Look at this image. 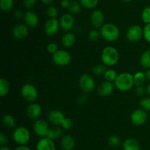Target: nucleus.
Masks as SVG:
<instances>
[{"instance_id":"nucleus-46","label":"nucleus","mask_w":150,"mask_h":150,"mask_svg":"<svg viewBox=\"0 0 150 150\" xmlns=\"http://www.w3.org/2000/svg\"><path fill=\"white\" fill-rule=\"evenodd\" d=\"M70 0H62L61 1V6L63 8H68L69 5H70Z\"/></svg>"},{"instance_id":"nucleus-53","label":"nucleus","mask_w":150,"mask_h":150,"mask_svg":"<svg viewBox=\"0 0 150 150\" xmlns=\"http://www.w3.org/2000/svg\"></svg>"},{"instance_id":"nucleus-16","label":"nucleus","mask_w":150,"mask_h":150,"mask_svg":"<svg viewBox=\"0 0 150 150\" xmlns=\"http://www.w3.org/2000/svg\"><path fill=\"white\" fill-rule=\"evenodd\" d=\"M42 113V107L38 103L31 102L26 109V114L27 116L31 119L37 120L40 118Z\"/></svg>"},{"instance_id":"nucleus-3","label":"nucleus","mask_w":150,"mask_h":150,"mask_svg":"<svg viewBox=\"0 0 150 150\" xmlns=\"http://www.w3.org/2000/svg\"><path fill=\"white\" fill-rule=\"evenodd\" d=\"M100 35L108 42H114L120 38V32L118 26L111 23H105L100 29Z\"/></svg>"},{"instance_id":"nucleus-43","label":"nucleus","mask_w":150,"mask_h":150,"mask_svg":"<svg viewBox=\"0 0 150 150\" xmlns=\"http://www.w3.org/2000/svg\"><path fill=\"white\" fill-rule=\"evenodd\" d=\"M145 92H146V89L144 88L143 85H142V86H137V88L136 89V93L138 96H143L145 94Z\"/></svg>"},{"instance_id":"nucleus-26","label":"nucleus","mask_w":150,"mask_h":150,"mask_svg":"<svg viewBox=\"0 0 150 150\" xmlns=\"http://www.w3.org/2000/svg\"><path fill=\"white\" fill-rule=\"evenodd\" d=\"M134 78V83L136 86H142L146 81V77L145 73L142 71H137L133 74Z\"/></svg>"},{"instance_id":"nucleus-6","label":"nucleus","mask_w":150,"mask_h":150,"mask_svg":"<svg viewBox=\"0 0 150 150\" xmlns=\"http://www.w3.org/2000/svg\"><path fill=\"white\" fill-rule=\"evenodd\" d=\"M52 60L56 65L59 66H67L71 61V55L64 49H59L53 54Z\"/></svg>"},{"instance_id":"nucleus-28","label":"nucleus","mask_w":150,"mask_h":150,"mask_svg":"<svg viewBox=\"0 0 150 150\" xmlns=\"http://www.w3.org/2000/svg\"><path fill=\"white\" fill-rule=\"evenodd\" d=\"M67 10H68V13L72 15L79 14L81 10V4L76 1H70Z\"/></svg>"},{"instance_id":"nucleus-40","label":"nucleus","mask_w":150,"mask_h":150,"mask_svg":"<svg viewBox=\"0 0 150 150\" xmlns=\"http://www.w3.org/2000/svg\"><path fill=\"white\" fill-rule=\"evenodd\" d=\"M144 32V38L146 40V42L150 44V24H146L143 28Z\"/></svg>"},{"instance_id":"nucleus-25","label":"nucleus","mask_w":150,"mask_h":150,"mask_svg":"<svg viewBox=\"0 0 150 150\" xmlns=\"http://www.w3.org/2000/svg\"><path fill=\"white\" fill-rule=\"evenodd\" d=\"M2 124L7 129L14 128L16 124V121L14 116L10 114H6L2 118Z\"/></svg>"},{"instance_id":"nucleus-30","label":"nucleus","mask_w":150,"mask_h":150,"mask_svg":"<svg viewBox=\"0 0 150 150\" xmlns=\"http://www.w3.org/2000/svg\"><path fill=\"white\" fill-rule=\"evenodd\" d=\"M103 76L105 80L113 82L117 79V76H118V74H117V72L114 69H108L106 70V71L105 72Z\"/></svg>"},{"instance_id":"nucleus-44","label":"nucleus","mask_w":150,"mask_h":150,"mask_svg":"<svg viewBox=\"0 0 150 150\" xmlns=\"http://www.w3.org/2000/svg\"><path fill=\"white\" fill-rule=\"evenodd\" d=\"M14 16L16 19H20L24 16V13H23V12L22 11V10H16V11L14 12Z\"/></svg>"},{"instance_id":"nucleus-18","label":"nucleus","mask_w":150,"mask_h":150,"mask_svg":"<svg viewBox=\"0 0 150 150\" xmlns=\"http://www.w3.org/2000/svg\"><path fill=\"white\" fill-rule=\"evenodd\" d=\"M25 24L29 28H35L39 24V18L35 12L27 10L23 16Z\"/></svg>"},{"instance_id":"nucleus-51","label":"nucleus","mask_w":150,"mask_h":150,"mask_svg":"<svg viewBox=\"0 0 150 150\" xmlns=\"http://www.w3.org/2000/svg\"><path fill=\"white\" fill-rule=\"evenodd\" d=\"M146 94H147L150 97V84H149V85H147V87H146Z\"/></svg>"},{"instance_id":"nucleus-24","label":"nucleus","mask_w":150,"mask_h":150,"mask_svg":"<svg viewBox=\"0 0 150 150\" xmlns=\"http://www.w3.org/2000/svg\"><path fill=\"white\" fill-rule=\"evenodd\" d=\"M140 64L144 69H150V49L142 53L140 57Z\"/></svg>"},{"instance_id":"nucleus-52","label":"nucleus","mask_w":150,"mask_h":150,"mask_svg":"<svg viewBox=\"0 0 150 150\" xmlns=\"http://www.w3.org/2000/svg\"><path fill=\"white\" fill-rule=\"evenodd\" d=\"M124 2H130V1H132L133 0H122Z\"/></svg>"},{"instance_id":"nucleus-10","label":"nucleus","mask_w":150,"mask_h":150,"mask_svg":"<svg viewBox=\"0 0 150 150\" xmlns=\"http://www.w3.org/2000/svg\"><path fill=\"white\" fill-rule=\"evenodd\" d=\"M144 36L143 28L139 25H133L127 29L126 38L130 42H138Z\"/></svg>"},{"instance_id":"nucleus-12","label":"nucleus","mask_w":150,"mask_h":150,"mask_svg":"<svg viewBox=\"0 0 150 150\" xmlns=\"http://www.w3.org/2000/svg\"><path fill=\"white\" fill-rule=\"evenodd\" d=\"M75 19L70 13H64L59 19V26L62 30L69 32L74 27Z\"/></svg>"},{"instance_id":"nucleus-27","label":"nucleus","mask_w":150,"mask_h":150,"mask_svg":"<svg viewBox=\"0 0 150 150\" xmlns=\"http://www.w3.org/2000/svg\"><path fill=\"white\" fill-rule=\"evenodd\" d=\"M10 91V83L4 78L0 79V96H4Z\"/></svg>"},{"instance_id":"nucleus-38","label":"nucleus","mask_w":150,"mask_h":150,"mask_svg":"<svg viewBox=\"0 0 150 150\" xmlns=\"http://www.w3.org/2000/svg\"><path fill=\"white\" fill-rule=\"evenodd\" d=\"M61 126L62 129H65V130H70L73 127V121H72V119H69V118L65 117V119H64V121L62 123Z\"/></svg>"},{"instance_id":"nucleus-15","label":"nucleus","mask_w":150,"mask_h":150,"mask_svg":"<svg viewBox=\"0 0 150 150\" xmlns=\"http://www.w3.org/2000/svg\"><path fill=\"white\" fill-rule=\"evenodd\" d=\"M13 36L17 40H23L29 34V27L26 24H19L13 27L12 31Z\"/></svg>"},{"instance_id":"nucleus-49","label":"nucleus","mask_w":150,"mask_h":150,"mask_svg":"<svg viewBox=\"0 0 150 150\" xmlns=\"http://www.w3.org/2000/svg\"><path fill=\"white\" fill-rule=\"evenodd\" d=\"M145 74H146V79H148L150 82V69H146V71H145Z\"/></svg>"},{"instance_id":"nucleus-45","label":"nucleus","mask_w":150,"mask_h":150,"mask_svg":"<svg viewBox=\"0 0 150 150\" xmlns=\"http://www.w3.org/2000/svg\"><path fill=\"white\" fill-rule=\"evenodd\" d=\"M86 101H87V96H86L85 94H81V95L78 98V101H79V104H83L84 103L86 102Z\"/></svg>"},{"instance_id":"nucleus-9","label":"nucleus","mask_w":150,"mask_h":150,"mask_svg":"<svg viewBox=\"0 0 150 150\" xmlns=\"http://www.w3.org/2000/svg\"><path fill=\"white\" fill-rule=\"evenodd\" d=\"M148 119V114L143 109H136L130 115V121L135 126H142L144 124Z\"/></svg>"},{"instance_id":"nucleus-42","label":"nucleus","mask_w":150,"mask_h":150,"mask_svg":"<svg viewBox=\"0 0 150 150\" xmlns=\"http://www.w3.org/2000/svg\"><path fill=\"white\" fill-rule=\"evenodd\" d=\"M7 142H8L7 137L6 136L4 132H1L0 133V144H1V146H5L7 144Z\"/></svg>"},{"instance_id":"nucleus-47","label":"nucleus","mask_w":150,"mask_h":150,"mask_svg":"<svg viewBox=\"0 0 150 150\" xmlns=\"http://www.w3.org/2000/svg\"><path fill=\"white\" fill-rule=\"evenodd\" d=\"M14 150H32V149L26 145V146H18Z\"/></svg>"},{"instance_id":"nucleus-21","label":"nucleus","mask_w":150,"mask_h":150,"mask_svg":"<svg viewBox=\"0 0 150 150\" xmlns=\"http://www.w3.org/2000/svg\"><path fill=\"white\" fill-rule=\"evenodd\" d=\"M123 150H140L141 145L139 141L133 138L125 140L122 143Z\"/></svg>"},{"instance_id":"nucleus-29","label":"nucleus","mask_w":150,"mask_h":150,"mask_svg":"<svg viewBox=\"0 0 150 150\" xmlns=\"http://www.w3.org/2000/svg\"><path fill=\"white\" fill-rule=\"evenodd\" d=\"M14 5L13 0H0V8L3 12H9Z\"/></svg>"},{"instance_id":"nucleus-41","label":"nucleus","mask_w":150,"mask_h":150,"mask_svg":"<svg viewBox=\"0 0 150 150\" xmlns=\"http://www.w3.org/2000/svg\"><path fill=\"white\" fill-rule=\"evenodd\" d=\"M37 0H23V4L24 7L27 10H30L36 5Z\"/></svg>"},{"instance_id":"nucleus-5","label":"nucleus","mask_w":150,"mask_h":150,"mask_svg":"<svg viewBox=\"0 0 150 150\" xmlns=\"http://www.w3.org/2000/svg\"><path fill=\"white\" fill-rule=\"evenodd\" d=\"M21 94L26 101L29 102H35L38 97V91L35 85L26 83L21 87Z\"/></svg>"},{"instance_id":"nucleus-8","label":"nucleus","mask_w":150,"mask_h":150,"mask_svg":"<svg viewBox=\"0 0 150 150\" xmlns=\"http://www.w3.org/2000/svg\"><path fill=\"white\" fill-rule=\"evenodd\" d=\"M79 87L84 93H90L95 89V82L93 76L88 74H84L79 79Z\"/></svg>"},{"instance_id":"nucleus-7","label":"nucleus","mask_w":150,"mask_h":150,"mask_svg":"<svg viewBox=\"0 0 150 150\" xmlns=\"http://www.w3.org/2000/svg\"><path fill=\"white\" fill-rule=\"evenodd\" d=\"M49 125L45 119H38L33 124V131L37 136L40 138H45L49 131Z\"/></svg>"},{"instance_id":"nucleus-11","label":"nucleus","mask_w":150,"mask_h":150,"mask_svg":"<svg viewBox=\"0 0 150 150\" xmlns=\"http://www.w3.org/2000/svg\"><path fill=\"white\" fill-rule=\"evenodd\" d=\"M59 21L57 19H48L44 24V32L48 36L56 35L59 29Z\"/></svg>"},{"instance_id":"nucleus-36","label":"nucleus","mask_w":150,"mask_h":150,"mask_svg":"<svg viewBox=\"0 0 150 150\" xmlns=\"http://www.w3.org/2000/svg\"><path fill=\"white\" fill-rule=\"evenodd\" d=\"M100 36H101L100 32V31H98L97 29H92V30L89 31V32L88 33V38H89L91 41H97L99 39Z\"/></svg>"},{"instance_id":"nucleus-2","label":"nucleus","mask_w":150,"mask_h":150,"mask_svg":"<svg viewBox=\"0 0 150 150\" xmlns=\"http://www.w3.org/2000/svg\"><path fill=\"white\" fill-rule=\"evenodd\" d=\"M120 60V54L118 50L114 47L108 46L105 47L101 52L102 63L106 66H114Z\"/></svg>"},{"instance_id":"nucleus-13","label":"nucleus","mask_w":150,"mask_h":150,"mask_svg":"<svg viewBox=\"0 0 150 150\" xmlns=\"http://www.w3.org/2000/svg\"><path fill=\"white\" fill-rule=\"evenodd\" d=\"M105 21V16L102 10H95L92 11L90 16V22L95 29H100Z\"/></svg>"},{"instance_id":"nucleus-20","label":"nucleus","mask_w":150,"mask_h":150,"mask_svg":"<svg viewBox=\"0 0 150 150\" xmlns=\"http://www.w3.org/2000/svg\"><path fill=\"white\" fill-rule=\"evenodd\" d=\"M60 146L63 150H73L76 146V141L72 135H65L62 137Z\"/></svg>"},{"instance_id":"nucleus-17","label":"nucleus","mask_w":150,"mask_h":150,"mask_svg":"<svg viewBox=\"0 0 150 150\" xmlns=\"http://www.w3.org/2000/svg\"><path fill=\"white\" fill-rule=\"evenodd\" d=\"M36 150H57L55 143L53 140L45 137L41 138L36 144Z\"/></svg>"},{"instance_id":"nucleus-39","label":"nucleus","mask_w":150,"mask_h":150,"mask_svg":"<svg viewBox=\"0 0 150 150\" xmlns=\"http://www.w3.org/2000/svg\"><path fill=\"white\" fill-rule=\"evenodd\" d=\"M46 49H47V51H48L50 54H54V53H56L59 50L58 45L54 42L49 43V44L47 45Z\"/></svg>"},{"instance_id":"nucleus-22","label":"nucleus","mask_w":150,"mask_h":150,"mask_svg":"<svg viewBox=\"0 0 150 150\" xmlns=\"http://www.w3.org/2000/svg\"><path fill=\"white\" fill-rule=\"evenodd\" d=\"M76 42V36L74 33L67 32L62 38V44L65 48H70Z\"/></svg>"},{"instance_id":"nucleus-4","label":"nucleus","mask_w":150,"mask_h":150,"mask_svg":"<svg viewBox=\"0 0 150 150\" xmlns=\"http://www.w3.org/2000/svg\"><path fill=\"white\" fill-rule=\"evenodd\" d=\"M30 132L25 126H18L13 130V139L18 146H26L30 141Z\"/></svg>"},{"instance_id":"nucleus-35","label":"nucleus","mask_w":150,"mask_h":150,"mask_svg":"<svg viewBox=\"0 0 150 150\" xmlns=\"http://www.w3.org/2000/svg\"><path fill=\"white\" fill-rule=\"evenodd\" d=\"M141 108L146 111H150V97H144L139 102Z\"/></svg>"},{"instance_id":"nucleus-1","label":"nucleus","mask_w":150,"mask_h":150,"mask_svg":"<svg viewBox=\"0 0 150 150\" xmlns=\"http://www.w3.org/2000/svg\"><path fill=\"white\" fill-rule=\"evenodd\" d=\"M115 88L120 91H127L135 85L133 75L128 72H123L117 76L114 82Z\"/></svg>"},{"instance_id":"nucleus-37","label":"nucleus","mask_w":150,"mask_h":150,"mask_svg":"<svg viewBox=\"0 0 150 150\" xmlns=\"http://www.w3.org/2000/svg\"><path fill=\"white\" fill-rule=\"evenodd\" d=\"M108 143L111 146L117 147L120 146V143H121V140L117 135H111L108 138Z\"/></svg>"},{"instance_id":"nucleus-48","label":"nucleus","mask_w":150,"mask_h":150,"mask_svg":"<svg viewBox=\"0 0 150 150\" xmlns=\"http://www.w3.org/2000/svg\"><path fill=\"white\" fill-rule=\"evenodd\" d=\"M42 4H50L54 1V0H40Z\"/></svg>"},{"instance_id":"nucleus-50","label":"nucleus","mask_w":150,"mask_h":150,"mask_svg":"<svg viewBox=\"0 0 150 150\" xmlns=\"http://www.w3.org/2000/svg\"><path fill=\"white\" fill-rule=\"evenodd\" d=\"M0 150H11L10 148H9L8 146H1V147H0Z\"/></svg>"},{"instance_id":"nucleus-23","label":"nucleus","mask_w":150,"mask_h":150,"mask_svg":"<svg viewBox=\"0 0 150 150\" xmlns=\"http://www.w3.org/2000/svg\"><path fill=\"white\" fill-rule=\"evenodd\" d=\"M63 134L62 129H61L59 126H55V127L50 128L49 131L48 132V135H47V138H50V139L53 140H57L58 138H61L62 135Z\"/></svg>"},{"instance_id":"nucleus-32","label":"nucleus","mask_w":150,"mask_h":150,"mask_svg":"<svg viewBox=\"0 0 150 150\" xmlns=\"http://www.w3.org/2000/svg\"><path fill=\"white\" fill-rule=\"evenodd\" d=\"M99 0H80L82 7L86 9H94L98 4Z\"/></svg>"},{"instance_id":"nucleus-34","label":"nucleus","mask_w":150,"mask_h":150,"mask_svg":"<svg viewBox=\"0 0 150 150\" xmlns=\"http://www.w3.org/2000/svg\"><path fill=\"white\" fill-rule=\"evenodd\" d=\"M46 15L49 19H57L58 16V10L55 6H48L46 9Z\"/></svg>"},{"instance_id":"nucleus-19","label":"nucleus","mask_w":150,"mask_h":150,"mask_svg":"<svg viewBox=\"0 0 150 150\" xmlns=\"http://www.w3.org/2000/svg\"><path fill=\"white\" fill-rule=\"evenodd\" d=\"M114 88H115L114 83L105 80L99 85L98 88V94L100 96H108L112 94Z\"/></svg>"},{"instance_id":"nucleus-31","label":"nucleus","mask_w":150,"mask_h":150,"mask_svg":"<svg viewBox=\"0 0 150 150\" xmlns=\"http://www.w3.org/2000/svg\"><path fill=\"white\" fill-rule=\"evenodd\" d=\"M107 66L103 64H98L95 66L92 69V73L96 76H101V75H104L105 72L107 70Z\"/></svg>"},{"instance_id":"nucleus-33","label":"nucleus","mask_w":150,"mask_h":150,"mask_svg":"<svg viewBox=\"0 0 150 150\" xmlns=\"http://www.w3.org/2000/svg\"><path fill=\"white\" fill-rule=\"evenodd\" d=\"M141 18H142V21L145 24H150V6H147L143 9L142 15H141Z\"/></svg>"},{"instance_id":"nucleus-14","label":"nucleus","mask_w":150,"mask_h":150,"mask_svg":"<svg viewBox=\"0 0 150 150\" xmlns=\"http://www.w3.org/2000/svg\"><path fill=\"white\" fill-rule=\"evenodd\" d=\"M64 119L65 116L61 110H51L48 113V121L55 126H61Z\"/></svg>"}]
</instances>
